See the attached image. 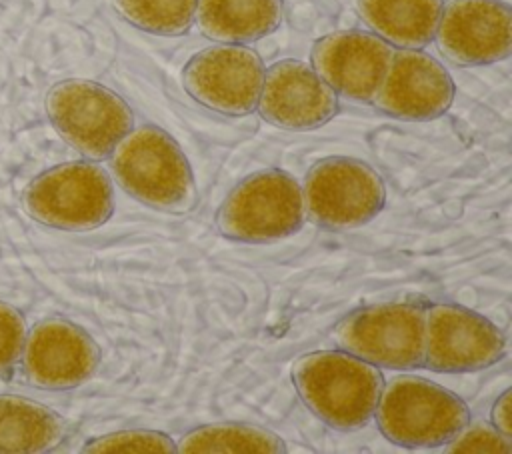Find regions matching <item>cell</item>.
I'll use <instances>...</instances> for the list:
<instances>
[{
	"label": "cell",
	"mask_w": 512,
	"mask_h": 454,
	"mask_svg": "<svg viewBox=\"0 0 512 454\" xmlns=\"http://www.w3.org/2000/svg\"><path fill=\"white\" fill-rule=\"evenodd\" d=\"M292 380L308 410L334 430H360L374 418L384 386L380 370L346 352L318 350L300 356Z\"/></svg>",
	"instance_id": "6da1fadb"
},
{
	"label": "cell",
	"mask_w": 512,
	"mask_h": 454,
	"mask_svg": "<svg viewBox=\"0 0 512 454\" xmlns=\"http://www.w3.org/2000/svg\"><path fill=\"white\" fill-rule=\"evenodd\" d=\"M112 174L138 202L184 214L196 204L192 168L176 140L158 126L132 128L110 154Z\"/></svg>",
	"instance_id": "7a4b0ae2"
},
{
	"label": "cell",
	"mask_w": 512,
	"mask_h": 454,
	"mask_svg": "<svg viewBox=\"0 0 512 454\" xmlns=\"http://www.w3.org/2000/svg\"><path fill=\"white\" fill-rule=\"evenodd\" d=\"M374 418L384 438L396 446L438 448L470 424V410L440 384L396 376L382 386Z\"/></svg>",
	"instance_id": "3957f363"
},
{
	"label": "cell",
	"mask_w": 512,
	"mask_h": 454,
	"mask_svg": "<svg viewBox=\"0 0 512 454\" xmlns=\"http://www.w3.org/2000/svg\"><path fill=\"white\" fill-rule=\"evenodd\" d=\"M46 114L56 132L94 162L110 158L116 144L134 128L132 108L122 96L80 78L62 80L48 90Z\"/></svg>",
	"instance_id": "277c9868"
},
{
	"label": "cell",
	"mask_w": 512,
	"mask_h": 454,
	"mask_svg": "<svg viewBox=\"0 0 512 454\" xmlns=\"http://www.w3.org/2000/svg\"><path fill=\"white\" fill-rule=\"evenodd\" d=\"M306 220L300 184L282 170L246 176L222 202L216 224L236 242H274L292 236Z\"/></svg>",
	"instance_id": "5b68a950"
},
{
	"label": "cell",
	"mask_w": 512,
	"mask_h": 454,
	"mask_svg": "<svg viewBox=\"0 0 512 454\" xmlns=\"http://www.w3.org/2000/svg\"><path fill=\"white\" fill-rule=\"evenodd\" d=\"M26 212L58 230H94L114 212L108 174L94 162H66L36 176L24 190Z\"/></svg>",
	"instance_id": "8992f818"
},
{
	"label": "cell",
	"mask_w": 512,
	"mask_h": 454,
	"mask_svg": "<svg viewBox=\"0 0 512 454\" xmlns=\"http://www.w3.org/2000/svg\"><path fill=\"white\" fill-rule=\"evenodd\" d=\"M332 336L342 350L380 368L424 366L426 314L416 304L390 302L354 310Z\"/></svg>",
	"instance_id": "52a82bcc"
},
{
	"label": "cell",
	"mask_w": 512,
	"mask_h": 454,
	"mask_svg": "<svg viewBox=\"0 0 512 454\" xmlns=\"http://www.w3.org/2000/svg\"><path fill=\"white\" fill-rule=\"evenodd\" d=\"M302 194L306 216L328 230L364 226L386 204V186L378 172L348 156H330L314 164Z\"/></svg>",
	"instance_id": "ba28073f"
},
{
	"label": "cell",
	"mask_w": 512,
	"mask_h": 454,
	"mask_svg": "<svg viewBox=\"0 0 512 454\" xmlns=\"http://www.w3.org/2000/svg\"><path fill=\"white\" fill-rule=\"evenodd\" d=\"M264 70L262 58L252 48L216 44L188 60L182 84L202 106L228 116H246L256 110Z\"/></svg>",
	"instance_id": "9c48e42d"
},
{
	"label": "cell",
	"mask_w": 512,
	"mask_h": 454,
	"mask_svg": "<svg viewBox=\"0 0 512 454\" xmlns=\"http://www.w3.org/2000/svg\"><path fill=\"white\" fill-rule=\"evenodd\" d=\"M424 364L434 372H474L496 364L506 352L502 330L488 318L456 304L424 308Z\"/></svg>",
	"instance_id": "30bf717a"
},
{
	"label": "cell",
	"mask_w": 512,
	"mask_h": 454,
	"mask_svg": "<svg viewBox=\"0 0 512 454\" xmlns=\"http://www.w3.org/2000/svg\"><path fill=\"white\" fill-rule=\"evenodd\" d=\"M434 40L440 54L456 66L500 62L512 48V10L500 0H448Z\"/></svg>",
	"instance_id": "8fae6325"
},
{
	"label": "cell",
	"mask_w": 512,
	"mask_h": 454,
	"mask_svg": "<svg viewBox=\"0 0 512 454\" xmlns=\"http://www.w3.org/2000/svg\"><path fill=\"white\" fill-rule=\"evenodd\" d=\"M20 358L28 384L42 390H68L96 372L100 348L80 326L64 318H48L26 334Z\"/></svg>",
	"instance_id": "7c38bea8"
},
{
	"label": "cell",
	"mask_w": 512,
	"mask_h": 454,
	"mask_svg": "<svg viewBox=\"0 0 512 454\" xmlns=\"http://www.w3.org/2000/svg\"><path fill=\"white\" fill-rule=\"evenodd\" d=\"M256 110L276 128L314 130L336 116L338 96L312 66L286 58L264 70Z\"/></svg>",
	"instance_id": "4fadbf2b"
},
{
	"label": "cell",
	"mask_w": 512,
	"mask_h": 454,
	"mask_svg": "<svg viewBox=\"0 0 512 454\" xmlns=\"http://www.w3.org/2000/svg\"><path fill=\"white\" fill-rule=\"evenodd\" d=\"M454 92V82L438 60L422 50L400 48L394 50L372 102L392 118L424 122L448 112Z\"/></svg>",
	"instance_id": "5bb4252c"
},
{
	"label": "cell",
	"mask_w": 512,
	"mask_h": 454,
	"mask_svg": "<svg viewBox=\"0 0 512 454\" xmlns=\"http://www.w3.org/2000/svg\"><path fill=\"white\" fill-rule=\"evenodd\" d=\"M392 56L394 46L362 30L322 36L310 54L314 72L336 94L358 102L374 100Z\"/></svg>",
	"instance_id": "9a60e30c"
},
{
	"label": "cell",
	"mask_w": 512,
	"mask_h": 454,
	"mask_svg": "<svg viewBox=\"0 0 512 454\" xmlns=\"http://www.w3.org/2000/svg\"><path fill=\"white\" fill-rule=\"evenodd\" d=\"M282 12V0H198L194 20L210 40L248 44L272 34Z\"/></svg>",
	"instance_id": "2e32d148"
},
{
	"label": "cell",
	"mask_w": 512,
	"mask_h": 454,
	"mask_svg": "<svg viewBox=\"0 0 512 454\" xmlns=\"http://www.w3.org/2000/svg\"><path fill=\"white\" fill-rule=\"evenodd\" d=\"M444 0H356L372 34L396 48L420 50L434 40Z\"/></svg>",
	"instance_id": "e0dca14e"
},
{
	"label": "cell",
	"mask_w": 512,
	"mask_h": 454,
	"mask_svg": "<svg viewBox=\"0 0 512 454\" xmlns=\"http://www.w3.org/2000/svg\"><path fill=\"white\" fill-rule=\"evenodd\" d=\"M64 436V422L50 408L14 394H0V452L36 454L52 450Z\"/></svg>",
	"instance_id": "ac0fdd59"
},
{
	"label": "cell",
	"mask_w": 512,
	"mask_h": 454,
	"mask_svg": "<svg viewBox=\"0 0 512 454\" xmlns=\"http://www.w3.org/2000/svg\"><path fill=\"white\" fill-rule=\"evenodd\" d=\"M176 452H264L282 454L286 446L274 432L238 422H218L186 432Z\"/></svg>",
	"instance_id": "d6986e66"
},
{
	"label": "cell",
	"mask_w": 512,
	"mask_h": 454,
	"mask_svg": "<svg viewBox=\"0 0 512 454\" xmlns=\"http://www.w3.org/2000/svg\"><path fill=\"white\" fill-rule=\"evenodd\" d=\"M196 2L198 0H112L126 22L158 36L186 34L194 22Z\"/></svg>",
	"instance_id": "ffe728a7"
},
{
	"label": "cell",
	"mask_w": 512,
	"mask_h": 454,
	"mask_svg": "<svg viewBox=\"0 0 512 454\" xmlns=\"http://www.w3.org/2000/svg\"><path fill=\"white\" fill-rule=\"evenodd\" d=\"M84 452L104 454V452H154V454H170L176 452V444L170 436L156 430H122L114 434H106L90 440L84 446Z\"/></svg>",
	"instance_id": "44dd1931"
},
{
	"label": "cell",
	"mask_w": 512,
	"mask_h": 454,
	"mask_svg": "<svg viewBox=\"0 0 512 454\" xmlns=\"http://www.w3.org/2000/svg\"><path fill=\"white\" fill-rule=\"evenodd\" d=\"M446 452H464V454H510V436H504L494 426L484 422L464 426L448 444H444Z\"/></svg>",
	"instance_id": "7402d4cb"
},
{
	"label": "cell",
	"mask_w": 512,
	"mask_h": 454,
	"mask_svg": "<svg viewBox=\"0 0 512 454\" xmlns=\"http://www.w3.org/2000/svg\"><path fill=\"white\" fill-rule=\"evenodd\" d=\"M26 340L24 316L10 304L0 302V376L12 372L22 356Z\"/></svg>",
	"instance_id": "603a6c76"
},
{
	"label": "cell",
	"mask_w": 512,
	"mask_h": 454,
	"mask_svg": "<svg viewBox=\"0 0 512 454\" xmlns=\"http://www.w3.org/2000/svg\"><path fill=\"white\" fill-rule=\"evenodd\" d=\"M510 396L512 390H506L492 406V426L504 436H512V418H510Z\"/></svg>",
	"instance_id": "cb8c5ba5"
}]
</instances>
